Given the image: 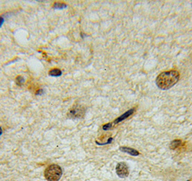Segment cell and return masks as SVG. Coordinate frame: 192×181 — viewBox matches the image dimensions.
Masks as SVG:
<instances>
[{"instance_id":"obj_12","label":"cell","mask_w":192,"mask_h":181,"mask_svg":"<svg viewBox=\"0 0 192 181\" xmlns=\"http://www.w3.org/2000/svg\"><path fill=\"white\" fill-rule=\"evenodd\" d=\"M43 89H38L36 91V92H35V95H43Z\"/></svg>"},{"instance_id":"obj_2","label":"cell","mask_w":192,"mask_h":181,"mask_svg":"<svg viewBox=\"0 0 192 181\" xmlns=\"http://www.w3.org/2000/svg\"><path fill=\"white\" fill-rule=\"evenodd\" d=\"M62 176V170L58 165H51L44 171L45 178L48 181H59Z\"/></svg>"},{"instance_id":"obj_7","label":"cell","mask_w":192,"mask_h":181,"mask_svg":"<svg viewBox=\"0 0 192 181\" xmlns=\"http://www.w3.org/2000/svg\"><path fill=\"white\" fill-rule=\"evenodd\" d=\"M182 146V141L179 140V139H176V140H173V142L170 144V148L171 150H176V149L179 148L180 147Z\"/></svg>"},{"instance_id":"obj_10","label":"cell","mask_w":192,"mask_h":181,"mask_svg":"<svg viewBox=\"0 0 192 181\" xmlns=\"http://www.w3.org/2000/svg\"><path fill=\"white\" fill-rule=\"evenodd\" d=\"M24 78H23L22 76H17L16 77V84L17 85H19V86H21L24 83Z\"/></svg>"},{"instance_id":"obj_8","label":"cell","mask_w":192,"mask_h":181,"mask_svg":"<svg viewBox=\"0 0 192 181\" xmlns=\"http://www.w3.org/2000/svg\"><path fill=\"white\" fill-rule=\"evenodd\" d=\"M49 74L51 77H60L62 74V71H61L59 69H53L49 71Z\"/></svg>"},{"instance_id":"obj_1","label":"cell","mask_w":192,"mask_h":181,"mask_svg":"<svg viewBox=\"0 0 192 181\" xmlns=\"http://www.w3.org/2000/svg\"><path fill=\"white\" fill-rule=\"evenodd\" d=\"M180 74L176 70H170L162 72L156 79V85L160 89H168L173 87L178 82Z\"/></svg>"},{"instance_id":"obj_11","label":"cell","mask_w":192,"mask_h":181,"mask_svg":"<svg viewBox=\"0 0 192 181\" xmlns=\"http://www.w3.org/2000/svg\"><path fill=\"white\" fill-rule=\"evenodd\" d=\"M114 126V124H113V123H106V124H105L103 126V129L105 131H107V130H109V129H111L112 127Z\"/></svg>"},{"instance_id":"obj_14","label":"cell","mask_w":192,"mask_h":181,"mask_svg":"<svg viewBox=\"0 0 192 181\" xmlns=\"http://www.w3.org/2000/svg\"><path fill=\"white\" fill-rule=\"evenodd\" d=\"M2 134V129L1 127H0V136H1Z\"/></svg>"},{"instance_id":"obj_5","label":"cell","mask_w":192,"mask_h":181,"mask_svg":"<svg viewBox=\"0 0 192 181\" xmlns=\"http://www.w3.org/2000/svg\"><path fill=\"white\" fill-rule=\"evenodd\" d=\"M134 111H135V110H134V108L132 109H130V110H129L128 111H126V113H124V114L122 115V116H121L118 117V118H117L115 120L114 122H113V124H117V123H119L120 122H121V121H123L124 120H125V119H126L127 118H129V117H130L132 116V114L134 113Z\"/></svg>"},{"instance_id":"obj_4","label":"cell","mask_w":192,"mask_h":181,"mask_svg":"<svg viewBox=\"0 0 192 181\" xmlns=\"http://www.w3.org/2000/svg\"><path fill=\"white\" fill-rule=\"evenodd\" d=\"M116 170L117 176L121 178H126V177L129 176V174L128 166L126 165V163L124 162L118 163L117 166H116Z\"/></svg>"},{"instance_id":"obj_9","label":"cell","mask_w":192,"mask_h":181,"mask_svg":"<svg viewBox=\"0 0 192 181\" xmlns=\"http://www.w3.org/2000/svg\"><path fill=\"white\" fill-rule=\"evenodd\" d=\"M53 7L54 9H64L67 7V5L64 2H55L53 4Z\"/></svg>"},{"instance_id":"obj_13","label":"cell","mask_w":192,"mask_h":181,"mask_svg":"<svg viewBox=\"0 0 192 181\" xmlns=\"http://www.w3.org/2000/svg\"><path fill=\"white\" fill-rule=\"evenodd\" d=\"M4 23H5V19H4L2 17H1V16H0V27H2V25H3Z\"/></svg>"},{"instance_id":"obj_3","label":"cell","mask_w":192,"mask_h":181,"mask_svg":"<svg viewBox=\"0 0 192 181\" xmlns=\"http://www.w3.org/2000/svg\"><path fill=\"white\" fill-rule=\"evenodd\" d=\"M85 108L81 105H74L72 108L69 111L68 116L72 118H80L84 116Z\"/></svg>"},{"instance_id":"obj_15","label":"cell","mask_w":192,"mask_h":181,"mask_svg":"<svg viewBox=\"0 0 192 181\" xmlns=\"http://www.w3.org/2000/svg\"><path fill=\"white\" fill-rule=\"evenodd\" d=\"M187 181H191V180H187Z\"/></svg>"},{"instance_id":"obj_6","label":"cell","mask_w":192,"mask_h":181,"mask_svg":"<svg viewBox=\"0 0 192 181\" xmlns=\"http://www.w3.org/2000/svg\"><path fill=\"white\" fill-rule=\"evenodd\" d=\"M120 150L123 152H125L126 154H129L132 156H138L139 154V152H138L137 150H134V149L129 148V147H120Z\"/></svg>"}]
</instances>
